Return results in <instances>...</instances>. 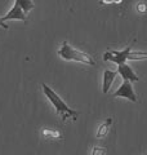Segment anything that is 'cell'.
<instances>
[{"label": "cell", "instance_id": "obj_4", "mask_svg": "<svg viewBox=\"0 0 147 155\" xmlns=\"http://www.w3.org/2000/svg\"><path fill=\"white\" fill-rule=\"evenodd\" d=\"M114 97H121V98H126L132 101V102H137V94L133 89V85H132V81L129 80H124L122 84L116 89V92L114 93Z\"/></svg>", "mask_w": 147, "mask_h": 155}, {"label": "cell", "instance_id": "obj_15", "mask_svg": "<svg viewBox=\"0 0 147 155\" xmlns=\"http://www.w3.org/2000/svg\"><path fill=\"white\" fill-rule=\"evenodd\" d=\"M146 155H147V154H146Z\"/></svg>", "mask_w": 147, "mask_h": 155}, {"label": "cell", "instance_id": "obj_2", "mask_svg": "<svg viewBox=\"0 0 147 155\" xmlns=\"http://www.w3.org/2000/svg\"><path fill=\"white\" fill-rule=\"evenodd\" d=\"M58 56L65 61H72V62H79V64L87 65V66H96V61L90 54L85 52H81L79 49H75L71 47L67 41H63L60 49H58Z\"/></svg>", "mask_w": 147, "mask_h": 155}, {"label": "cell", "instance_id": "obj_7", "mask_svg": "<svg viewBox=\"0 0 147 155\" xmlns=\"http://www.w3.org/2000/svg\"><path fill=\"white\" fill-rule=\"evenodd\" d=\"M117 75H119L117 71H112V70H105L103 71V83H102V88H103L105 94L109 93V91L111 89V87L115 81V78Z\"/></svg>", "mask_w": 147, "mask_h": 155}, {"label": "cell", "instance_id": "obj_11", "mask_svg": "<svg viewBox=\"0 0 147 155\" xmlns=\"http://www.w3.org/2000/svg\"><path fill=\"white\" fill-rule=\"evenodd\" d=\"M107 154V150L102 146H94L92 150V155H106Z\"/></svg>", "mask_w": 147, "mask_h": 155}, {"label": "cell", "instance_id": "obj_9", "mask_svg": "<svg viewBox=\"0 0 147 155\" xmlns=\"http://www.w3.org/2000/svg\"><path fill=\"white\" fill-rule=\"evenodd\" d=\"M41 134L44 138L47 140H63V134L61 130L58 129H48V128H44L41 130Z\"/></svg>", "mask_w": 147, "mask_h": 155}, {"label": "cell", "instance_id": "obj_3", "mask_svg": "<svg viewBox=\"0 0 147 155\" xmlns=\"http://www.w3.org/2000/svg\"><path fill=\"white\" fill-rule=\"evenodd\" d=\"M130 45L125 47L122 51H107L103 54V61L105 62H114L117 66L121 64H126V61H129L130 56Z\"/></svg>", "mask_w": 147, "mask_h": 155}, {"label": "cell", "instance_id": "obj_10", "mask_svg": "<svg viewBox=\"0 0 147 155\" xmlns=\"http://www.w3.org/2000/svg\"><path fill=\"white\" fill-rule=\"evenodd\" d=\"M14 3L18 4L19 7L26 13H28L30 11H32L34 8H35V3L32 2V0H14Z\"/></svg>", "mask_w": 147, "mask_h": 155}, {"label": "cell", "instance_id": "obj_12", "mask_svg": "<svg viewBox=\"0 0 147 155\" xmlns=\"http://www.w3.org/2000/svg\"><path fill=\"white\" fill-rule=\"evenodd\" d=\"M122 0H101L102 5H111V4H120Z\"/></svg>", "mask_w": 147, "mask_h": 155}, {"label": "cell", "instance_id": "obj_1", "mask_svg": "<svg viewBox=\"0 0 147 155\" xmlns=\"http://www.w3.org/2000/svg\"><path fill=\"white\" fill-rule=\"evenodd\" d=\"M43 87V92L44 94H45V97L48 98V101L52 104V106L54 107L56 113L61 116L62 122H66L67 119H72V120H76L77 115H79V113L75 110H72L71 107H68V105L63 101L60 96H58V93H56L54 91H53L51 87H48V84L43 83L41 84Z\"/></svg>", "mask_w": 147, "mask_h": 155}, {"label": "cell", "instance_id": "obj_14", "mask_svg": "<svg viewBox=\"0 0 147 155\" xmlns=\"http://www.w3.org/2000/svg\"><path fill=\"white\" fill-rule=\"evenodd\" d=\"M0 27H2V28H4V30H8V25H7V23H5V21H4V19H3V17H0Z\"/></svg>", "mask_w": 147, "mask_h": 155}, {"label": "cell", "instance_id": "obj_13", "mask_svg": "<svg viewBox=\"0 0 147 155\" xmlns=\"http://www.w3.org/2000/svg\"><path fill=\"white\" fill-rule=\"evenodd\" d=\"M137 11H138V12H145L146 11L145 3H138V4H137Z\"/></svg>", "mask_w": 147, "mask_h": 155}, {"label": "cell", "instance_id": "obj_8", "mask_svg": "<svg viewBox=\"0 0 147 155\" xmlns=\"http://www.w3.org/2000/svg\"><path fill=\"white\" fill-rule=\"evenodd\" d=\"M111 125H112V118H107L105 122L102 123L100 127H98L96 137H97V138H103V137H106V136L109 134V132H110Z\"/></svg>", "mask_w": 147, "mask_h": 155}, {"label": "cell", "instance_id": "obj_6", "mask_svg": "<svg viewBox=\"0 0 147 155\" xmlns=\"http://www.w3.org/2000/svg\"><path fill=\"white\" fill-rule=\"evenodd\" d=\"M117 74H119L124 80H129L132 83L139 81V78L137 76V74L128 64H121V65L117 66Z\"/></svg>", "mask_w": 147, "mask_h": 155}, {"label": "cell", "instance_id": "obj_5", "mask_svg": "<svg viewBox=\"0 0 147 155\" xmlns=\"http://www.w3.org/2000/svg\"><path fill=\"white\" fill-rule=\"evenodd\" d=\"M3 19L4 21H22L26 23L27 22V13L24 12L18 4L14 3L12 9L3 17Z\"/></svg>", "mask_w": 147, "mask_h": 155}]
</instances>
